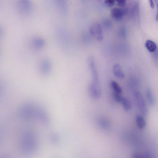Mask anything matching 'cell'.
<instances>
[{
	"label": "cell",
	"instance_id": "cell-1",
	"mask_svg": "<svg viewBox=\"0 0 158 158\" xmlns=\"http://www.w3.org/2000/svg\"><path fill=\"white\" fill-rule=\"evenodd\" d=\"M88 63L92 78V82L90 84L95 87L101 89L95 61L93 56H89L88 59Z\"/></svg>",
	"mask_w": 158,
	"mask_h": 158
},
{
	"label": "cell",
	"instance_id": "cell-2",
	"mask_svg": "<svg viewBox=\"0 0 158 158\" xmlns=\"http://www.w3.org/2000/svg\"><path fill=\"white\" fill-rule=\"evenodd\" d=\"M134 96L138 108L141 114L146 116L148 112V108L144 97L141 93L139 91L135 93Z\"/></svg>",
	"mask_w": 158,
	"mask_h": 158
},
{
	"label": "cell",
	"instance_id": "cell-3",
	"mask_svg": "<svg viewBox=\"0 0 158 158\" xmlns=\"http://www.w3.org/2000/svg\"><path fill=\"white\" fill-rule=\"evenodd\" d=\"M89 32L92 37L95 38L99 42L102 41L104 36L102 26L98 23L93 24L89 28Z\"/></svg>",
	"mask_w": 158,
	"mask_h": 158
},
{
	"label": "cell",
	"instance_id": "cell-4",
	"mask_svg": "<svg viewBox=\"0 0 158 158\" xmlns=\"http://www.w3.org/2000/svg\"><path fill=\"white\" fill-rule=\"evenodd\" d=\"M18 7L20 11L23 14L26 15L30 14L32 8V3L27 0L19 1L18 3Z\"/></svg>",
	"mask_w": 158,
	"mask_h": 158
},
{
	"label": "cell",
	"instance_id": "cell-5",
	"mask_svg": "<svg viewBox=\"0 0 158 158\" xmlns=\"http://www.w3.org/2000/svg\"><path fill=\"white\" fill-rule=\"evenodd\" d=\"M127 13V10L118 7L113 8L111 11L112 17L116 21L122 19L124 15Z\"/></svg>",
	"mask_w": 158,
	"mask_h": 158
},
{
	"label": "cell",
	"instance_id": "cell-6",
	"mask_svg": "<svg viewBox=\"0 0 158 158\" xmlns=\"http://www.w3.org/2000/svg\"><path fill=\"white\" fill-rule=\"evenodd\" d=\"M51 69V63L49 59L45 58L43 59L40 64V69L44 74L49 73Z\"/></svg>",
	"mask_w": 158,
	"mask_h": 158
},
{
	"label": "cell",
	"instance_id": "cell-7",
	"mask_svg": "<svg viewBox=\"0 0 158 158\" xmlns=\"http://www.w3.org/2000/svg\"><path fill=\"white\" fill-rule=\"evenodd\" d=\"M112 71L113 74L116 78L120 79H123L124 78V73L122 70V67L119 64H115L113 67Z\"/></svg>",
	"mask_w": 158,
	"mask_h": 158
},
{
	"label": "cell",
	"instance_id": "cell-8",
	"mask_svg": "<svg viewBox=\"0 0 158 158\" xmlns=\"http://www.w3.org/2000/svg\"><path fill=\"white\" fill-rule=\"evenodd\" d=\"M45 40L40 38H36L32 40V46L35 48L39 49L43 47L45 45Z\"/></svg>",
	"mask_w": 158,
	"mask_h": 158
},
{
	"label": "cell",
	"instance_id": "cell-9",
	"mask_svg": "<svg viewBox=\"0 0 158 158\" xmlns=\"http://www.w3.org/2000/svg\"><path fill=\"white\" fill-rule=\"evenodd\" d=\"M136 121L137 126L140 129H143L146 126V122L141 116L137 115L136 117Z\"/></svg>",
	"mask_w": 158,
	"mask_h": 158
},
{
	"label": "cell",
	"instance_id": "cell-10",
	"mask_svg": "<svg viewBox=\"0 0 158 158\" xmlns=\"http://www.w3.org/2000/svg\"><path fill=\"white\" fill-rule=\"evenodd\" d=\"M145 46L149 51L151 52H154L157 49L156 44L151 40H148L146 42Z\"/></svg>",
	"mask_w": 158,
	"mask_h": 158
},
{
	"label": "cell",
	"instance_id": "cell-11",
	"mask_svg": "<svg viewBox=\"0 0 158 158\" xmlns=\"http://www.w3.org/2000/svg\"><path fill=\"white\" fill-rule=\"evenodd\" d=\"M56 5L60 13L63 15L65 14L67 12L66 3L64 1H56Z\"/></svg>",
	"mask_w": 158,
	"mask_h": 158
},
{
	"label": "cell",
	"instance_id": "cell-12",
	"mask_svg": "<svg viewBox=\"0 0 158 158\" xmlns=\"http://www.w3.org/2000/svg\"><path fill=\"white\" fill-rule=\"evenodd\" d=\"M121 104L123 105L124 110L127 112L131 110L132 108V104L130 100L126 97H123Z\"/></svg>",
	"mask_w": 158,
	"mask_h": 158
},
{
	"label": "cell",
	"instance_id": "cell-13",
	"mask_svg": "<svg viewBox=\"0 0 158 158\" xmlns=\"http://www.w3.org/2000/svg\"><path fill=\"white\" fill-rule=\"evenodd\" d=\"M146 94L149 104L151 106H153L155 104V99L151 90L148 89L147 91Z\"/></svg>",
	"mask_w": 158,
	"mask_h": 158
},
{
	"label": "cell",
	"instance_id": "cell-14",
	"mask_svg": "<svg viewBox=\"0 0 158 158\" xmlns=\"http://www.w3.org/2000/svg\"><path fill=\"white\" fill-rule=\"evenodd\" d=\"M112 87L114 90V92L121 94L122 92V89L118 83L115 81H112L111 82Z\"/></svg>",
	"mask_w": 158,
	"mask_h": 158
},
{
	"label": "cell",
	"instance_id": "cell-15",
	"mask_svg": "<svg viewBox=\"0 0 158 158\" xmlns=\"http://www.w3.org/2000/svg\"><path fill=\"white\" fill-rule=\"evenodd\" d=\"M103 26L105 29H110L112 26V23L110 19H105L103 22Z\"/></svg>",
	"mask_w": 158,
	"mask_h": 158
},
{
	"label": "cell",
	"instance_id": "cell-16",
	"mask_svg": "<svg viewBox=\"0 0 158 158\" xmlns=\"http://www.w3.org/2000/svg\"><path fill=\"white\" fill-rule=\"evenodd\" d=\"M113 97L116 102L121 104L123 97L121 96L120 94L114 92L113 94Z\"/></svg>",
	"mask_w": 158,
	"mask_h": 158
},
{
	"label": "cell",
	"instance_id": "cell-17",
	"mask_svg": "<svg viewBox=\"0 0 158 158\" xmlns=\"http://www.w3.org/2000/svg\"><path fill=\"white\" fill-rule=\"evenodd\" d=\"M99 121L100 125L104 128H106L109 126V124L108 121L105 118H100Z\"/></svg>",
	"mask_w": 158,
	"mask_h": 158
},
{
	"label": "cell",
	"instance_id": "cell-18",
	"mask_svg": "<svg viewBox=\"0 0 158 158\" xmlns=\"http://www.w3.org/2000/svg\"><path fill=\"white\" fill-rule=\"evenodd\" d=\"M119 35L121 38H124L126 36V32L124 26H121L119 31Z\"/></svg>",
	"mask_w": 158,
	"mask_h": 158
},
{
	"label": "cell",
	"instance_id": "cell-19",
	"mask_svg": "<svg viewBox=\"0 0 158 158\" xmlns=\"http://www.w3.org/2000/svg\"><path fill=\"white\" fill-rule=\"evenodd\" d=\"M104 3L108 7H112L115 5V1L114 0H106Z\"/></svg>",
	"mask_w": 158,
	"mask_h": 158
},
{
	"label": "cell",
	"instance_id": "cell-20",
	"mask_svg": "<svg viewBox=\"0 0 158 158\" xmlns=\"http://www.w3.org/2000/svg\"><path fill=\"white\" fill-rule=\"evenodd\" d=\"M116 2L118 5L121 7H124L126 5V1L125 0H118Z\"/></svg>",
	"mask_w": 158,
	"mask_h": 158
},
{
	"label": "cell",
	"instance_id": "cell-21",
	"mask_svg": "<svg viewBox=\"0 0 158 158\" xmlns=\"http://www.w3.org/2000/svg\"><path fill=\"white\" fill-rule=\"evenodd\" d=\"M133 158H145V156L142 155L140 154L136 153L133 155Z\"/></svg>",
	"mask_w": 158,
	"mask_h": 158
},
{
	"label": "cell",
	"instance_id": "cell-22",
	"mask_svg": "<svg viewBox=\"0 0 158 158\" xmlns=\"http://www.w3.org/2000/svg\"><path fill=\"white\" fill-rule=\"evenodd\" d=\"M155 1L156 3L157 7V13L156 17V21H158V0H157V1Z\"/></svg>",
	"mask_w": 158,
	"mask_h": 158
},
{
	"label": "cell",
	"instance_id": "cell-23",
	"mask_svg": "<svg viewBox=\"0 0 158 158\" xmlns=\"http://www.w3.org/2000/svg\"><path fill=\"white\" fill-rule=\"evenodd\" d=\"M149 3H150V5L151 7L152 8V9H153V8H154L155 7V4L154 2V1H149Z\"/></svg>",
	"mask_w": 158,
	"mask_h": 158
}]
</instances>
